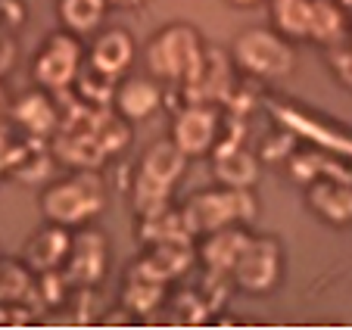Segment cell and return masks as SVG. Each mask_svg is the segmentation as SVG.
<instances>
[{
	"label": "cell",
	"mask_w": 352,
	"mask_h": 330,
	"mask_svg": "<svg viewBox=\"0 0 352 330\" xmlns=\"http://www.w3.org/2000/svg\"><path fill=\"white\" fill-rule=\"evenodd\" d=\"M256 215V203L246 193V187H231V190H206L187 203L181 212L187 234H209L219 228L231 225V221H246Z\"/></svg>",
	"instance_id": "cell-1"
},
{
	"label": "cell",
	"mask_w": 352,
	"mask_h": 330,
	"mask_svg": "<svg viewBox=\"0 0 352 330\" xmlns=\"http://www.w3.org/2000/svg\"><path fill=\"white\" fill-rule=\"evenodd\" d=\"M203 47L190 25H168L146 47V66L160 78H190L199 69Z\"/></svg>",
	"instance_id": "cell-2"
},
{
	"label": "cell",
	"mask_w": 352,
	"mask_h": 330,
	"mask_svg": "<svg viewBox=\"0 0 352 330\" xmlns=\"http://www.w3.org/2000/svg\"><path fill=\"white\" fill-rule=\"evenodd\" d=\"M187 165V156L175 140H160L150 146V153L140 162V178H138V203L140 209H153V206L166 203V193L175 181L181 178Z\"/></svg>",
	"instance_id": "cell-3"
},
{
	"label": "cell",
	"mask_w": 352,
	"mask_h": 330,
	"mask_svg": "<svg viewBox=\"0 0 352 330\" xmlns=\"http://www.w3.org/2000/svg\"><path fill=\"white\" fill-rule=\"evenodd\" d=\"M44 206V215L56 225H78L85 218H91L94 212L103 206V193L94 175H78V178H69L54 184L41 199Z\"/></svg>",
	"instance_id": "cell-4"
},
{
	"label": "cell",
	"mask_w": 352,
	"mask_h": 330,
	"mask_svg": "<svg viewBox=\"0 0 352 330\" xmlns=\"http://www.w3.org/2000/svg\"><path fill=\"white\" fill-rule=\"evenodd\" d=\"M234 53H237V63L246 72L262 75V78H280V75L293 72V50L278 34L265 32V28L243 32L234 44Z\"/></svg>",
	"instance_id": "cell-5"
},
{
	"label": "cell",
	"mask_w": 352,
	"mask_h": 330,
	"mask_svg": "<svg viewBox=\"0 0 352 330\" xmlns=\"http://www.w3.org/2000/svg\"><path fill=\"white\" fill-rule=\"evenodd\" d=\"M231 274L237 278V284L250 293H265L274 287L280 274V250L278 240L262 237V240H246L243 252L237 256Z\"/></svg>",
	"instance_id": "cell-6"
},
{
	"label": "cell",
	"mask_w": 352,
	"mask_h": 330,
	"mask_svg": "<svg viewBox=\"0 0 352 330\" xmlns=\"http://www.w3.org/2000/svg\"><path fill=\"white\" fill-rule=\"evenodd\" d=\"M78 72V44L69 34H54L47 38L44 50L38 53V63H34V75L44 87L50 91H60Z\"/></svg>",
	"instance_id": "cell-7"
},
{
	"label": "cell",
	"mask_w": 352,
	"mask_h": 330,
	"mask_svg": "<svg viewBox=\"0 0 352 330\" xmlns=\"http://www.w3.org/2000/svg\"><path fill=\"white\" fill-rule=\"evenodd\" d=\"M193 262V250H190V240L187 234H175V237L166 240H156V250L140 262V274L153 280H168V278H178L190 268Z\"/></svg>",
	"instance_id": "cell-8"
},
{
	"label": "cell",
	"mask_w": 352,
	"mask_h": 330,
	"mask_svg": "<svg viewBox=\"0 0 352 330\" xmlns=\"http://www.w3.org/2000/svg\"><path fill=\"white\" fill-rule=\"evenodd\" d=\"M215 131H219L215 113L206 109V106L193 103L175 122V144L181 146L184 156H199V153H206L215 144Z\"/></svg>",
	"instance_id": "cell-9"
},
{
	"label": "cell",
	"mask_w": 352,
	"mask_h": 330,
	"mask_svg": "<svg viewBox=\"0 0 352 330\" xmlns=\"http://www.w3.org/2000/svg\"><path fill=\"white\" fill-rule=\"evenodd\" d=\"M131 60H134V38L128 32H122V28L103 32L91 50V66L113 75V78L125 72V69L131 66Z\"/></svg>",
	"instance_id": "cell-10"
},
{
	"label": "cell",
	"mask_w": 352,
	"mask_h": 330,
	"mask_svg": "<svg viewBox=\"0 0 352 330\" xmlns=\"http://www.w3.org/2000/svg\"><path fill=\"white\" fill-rule=\"evenodd\" d=\"M72 246V262H69V278L78 284H94L103 278L107 268V240L100 234H81Z\"/></svg>",
	"instance_id": "cell-11"
},
{
	"label": "cell",
	"mask_w": 352,
	"mask_h": 330,
	"mask_svg": "<svg viewBox=\"0 0 352 330\" xmlns=\"http://www.w3.org/2000/svg\"><path fill=\"white\" fill-rule=\"evenodd\" d=\"M312 209L331 225H349L352 221V187L340 181H318L309 193Z\"/></svg>",
	"instance_id": "cell-12"
},
{
	"label": "cell",
	"mask_w": 352,
	"mask_h": 330,
	"mask_svg": "<svg viewBox=\"0 0 352 330\" xmlns=\"http://www.w3.org/2000/svg\"><path fill=\"white\" fill-rule=\"evenodd\" d=\"M160 87L146 78H128L125 85L116 91V109H119L122 119H146L160 106Z\"/></svg>",
	"instance_id": "cell-13"
},
{
	"label": "cell",
	"mask_w": 352,
	"mask_h": 330,
	"mask_svg": "<svg viewBox=\"0 0 352 330\" xmlns=\"http://www.w3.org/2000/svg\"><path fill=\"white\" fill-rule=\"evenodd\" d=\"M246 240L250 237H246L243 231H234V228H228V225L212 231V240L203 246V258H206V265L212 268V274H228V271L234 268V262H237V256L243 252Z\"/></svg>",
	"instance_id": "cell-14"
},
{
	"label": "cell",
	"mask_w": 352,
	"mask_h": 330,
	"mask_svg": "<svg viewBox=\"0 0 352 330\" xmlns=\"http://www.w3.org/2000/svg\"><path fill=\"white\" fill-rule=\"evenodd\" d=\"M215 175H219L221 184L228 187H250L259 178V165L246 150L237 146H221L215 153Z\"/></svg>",
	"instance_id": "cell-15"
},
{
	"label": "cell",
	"mask_w": 352,
	"mask_h": 330,
	"mask_svg": "<svg viewBox=\"0 0 352 330\" xmlns=\"http://www.w3.org/2000/svg\"><path fill=\"white\" fill-rule=\"evenodd\" d=\"M69 250V237L60 228H44L41 234H34L32 243L25 250V258L32 268H54Z\"/></svg>",
	"instance_id": "cell-16"
},
{
	"label": "cell",
	"mask_w": 352,
	"mask_h": 330,
	"mask_svg": "<svg viewBox=\"0 0 352 330\" xmlns=\"http://www.w3.org/2000/svg\"><path fill=\"white\" fill-rule=\"evenodd\" d=\"M343 10L333 0H312V16H309V38L321 44H333L343 34Z\"/></svg>",
	"instance_id": "cell-17"
},
{
	"label": "cell",
	"mask_w": 352,
	"mask_h": 330,
	"mask_svg": "<svg viewBox=\"0 0 352 330\" xmlns=\"http://www.w3.org/2000/svg\"><path fill=\"white\" fill-rule=\"evenodd\" d=\"M312 0H272V19L290 38H309Z\"/></svg>",
	"instance_id": "cell-18"
},
{
	"label": "cell",
	"mask_w": 352,
	"mask_h": 330,
	"mask_svg": "<svg viewBox=\"0 0 352 330\" xmlns=\"http://www.w3.org/2000/svg\"><path fill=\"white\" fill-rule=\"evenodd\" d=\"M107 13V0H60V16L72 32H91Z\"/></svg>",
	"instance_id": "cell-19"
},
{
	"label": "cell",
	"mask_w": 352,
	"mask_h": 330,
	"mask_svg": "<svg viewBox=\"0 0 352 330\" xmlns=\"http://www.w3.org/2000/svg\"><path fill=\"white\" fill-rule=\"evenodd\" d=\"M144 234L146 240H166V237H175V234H187L184 231V221H181V215H175V212L166 209V203L162 206H153V209H146V221H144Z\"/></svg>",
	"instance_id": "cell-20"
},
{
	"label": "cell",
	"mask_w": 352,
	"mask_h": 330,
	"mask_svg": "<svg viewBox=\"0 0 352 330\" xmlns=\"http://www.w3.org/2000/svg\"><path fill=\"white\" fill-rule=\"evenodd\" d=\"M160 296H162V280H153V278H146V274H140V271H134L131 284L125 290V302L134 311H150L160 302Z\"/></svg>",
	"instance_id": "cell-21"
},
{
	"label": "cell",
	"mask_w": 352,
	"mask_h": 330,
	"mask_svg": "<svg viewBox=\"0 0 352 330\" xmlns=\"http://www.w3.org/2000/svg\"><path fill=\"white\" fill-rule=\"evenodd\" d=\"M69 146H72V150H66V156L72 159V162H78L81 168H94V165H100V162H103V153H107V150H103V144L94 138V131L75 138Z\"/></svg>",
	"instance_id": "cell-22"
},
{
	"label": "cell",
	"mask_w": 352,
	"mask_h": 330,
	"mask_svg": "<svg viewBox=\"0 0 352 330\" xmlns=\"http://www.w3.org/2000/svg\"><path fill=\"white\" fill-rule=\"evenodd\" d=\"M28 287V274L22 268H16L13 262L0 265V299H16L22 296Z\"/></svg>",
	"instance_id": "cell-23"
},
{
	"label": "cell",
	"mask_w": 352,
	"mask_h": 330,
	"mask_svg": "<svg viewBox=\"0 0 352 330\" xmlns=\"http://www.w3.org/2000/svg\"><path fill=\"white\" fill-rule=\"evenodd\" d=\"M22 119L28 122V125H34L38 131H44V128L54 125V109L47 106L44 97H38V94H32V97L22 103Z\"/></svg>",
	"instance_id": "cell-24"
},
{
	"label": "cell",
	"mask_w": 352,
	"mask_h": 330,
	"mask_svg": "<svg viewBox=\"0 0 352 330\" xmlns=\"http://www.w3.org/2000/svg\"><path fill=\"white\" fill-rule=\"evenodd\" d=\"M343 38H346V32L331 44V63L337 66L340 78L346 85H352V41H343Z\"/></svg>",
	"instance_id": "cell-25"
},
{
	"label": "cell",
	"mask_w": 352,
	"mask_h": 330,
	"mask_svg": "<svg viewBox=\"0 0 352 330\" xmlns=\"http://www.w3.org/2000/svg\"><path fill=\"white\" fill-rule=\"evenodd\" d=\"M175 318L181 324H199L206 318V305L199 302L193 293H181V299L175 302Z\"/></svg>",
	"instance_id": "cell-26"
},
{
	"label": "cell",
	"mask_w": 352,
	"mask_h": 330,
	"mask_svg": "<svg viewBox=\"0 0 352 330\" xmlns=\"http://www.w3.org/2000/svg\"><path fill=\"white\" fill-rule=\"evenodd\" d=\"M312 162H299V159H296V162H293V178H296V181H309V178H312Z\"/></svg>",
	"instance_id": "cell-27"
},
{
	"label": "cell",
	"mask_w": 352,
	"mask_h": 330,
	"mask_svg": "<svg viewBox=\"0 0 352 330\" xmlns=\"http://www.w3.org/2000/svg\"><path fill=\"white\" fill-rule=\"evenodd\" d=\"M113 3H119V7H140L144 0H113Z\"/></svg>",
	"instance_id": "cell-28"
},
{
	"label": "cell",
	"mask_w": 352,
	"mask_h": 330,
	"mask_svg": "<svg viewBox=\"0 0 352 330\" xmlns=\"http://www.w3.org/2000/svg\"><path fill=\"white\" fill-rule=\"evenodd\" d=\"M231 3H237V7H253V3H259V0H231Z\"/></svg>",
	"instance_id": "cell-29"
},
{
	"label": "cell",
	"mask_w": 352,
	"mask_h": 330,
	"mask_svg": "<svg viewBox=\"0 0 352 330\" xmlns=\"http://www.w3.org/2000/svg\"><path fill=\"white\" fill-rule=\"evenodd\" d=\"M340 10H349L352 13V0H340Z\"/></svg>",
	"instance_id": "cell-30"
}]
</instances>
